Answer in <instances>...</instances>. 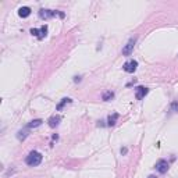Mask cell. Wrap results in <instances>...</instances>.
I'll return each instance as SVG.
<instances>
[{
	"instance_id": "obj_7",
	"label": "cell",
	"mask_w": 178,
	"mask_h": 178,
	"mask_svg": "<svg viewBox=\"0 0 178 178\" xmlns=\"http://www.w3.org/2000/svg\"><path fill=\"white\" fill-rule=\"evenodd\" d=\"M156 170L159 171L160 174H164V173H167V170H168V163H167L166 160H159V161L156 163Z\"/></svg>"
},
{
	"instance_id": "obj_5",
	"label": "cell",
	"mask_w": 178,
	"mask_h": 178,
	"mask_svg": "<svg viewBox=\"0 0 178 178\" xmlns=\"http://www.w3.org/2000/svg\"><path fill=\"white\" fill-rule=\"evenodd\" d=\"M135 39H129L128 41V43L122 47V54L124 56H129V54L132 53V50H134V46H135Z\"/></svg>"
},
{
	"instance_id": "obj_16",
	"label": "cell",
	"mask_w": 178,
	"mask_h": 178,
	"mask_svg": "<svg viewBox=\"0 0 178 178\" xmlns=\"http://www.w3.org/2000/svg\"><path fill=\"white\" fill-rule=\"evenodd\" d=\"M81 81V77H75V78H74V82H80Z\"/></svg>"
},
{
	"instance_id": "obj_1",
	"label": "cell",
	"mask_w": 178,
	"mask_h": 178,
	"mask_svg": "<svg viewBox=\"0 0 178 178\" xmlns=\"http://www.w3.org/2000/svg\"><path fill=\"white\" fill-rule=\"evenodd\" d=\"M25 163H27L28 166H31V167L39 166V164L42 163V155L39 153V152H36V150H32L29 155L27 156V159H25Z\"/></svg>"
},
{
	"instance_id": "obj_15",
	"label": "cell",
	"mask_w": 178,
	"mask_h": 178,
	"mask_svg": "<svg viewBox=\"0 0 178 178\" xmlns=\"http://www.w3.org/2000/svg\"><path fill=\"white\" fill-rule=\"evenodd\" d=\"M170 109H171V111H178V102H173L171 103V106H170Z\"/></svg>"
},
{
	"instance_id": "obj_17",
	"label": "cell",
	"mask_w": 178,
	"mask_h": 178,
	"mask_svg": "<svg viewBox=\"0 0 178 178\" xmlns=\"http://www.w3.org/2000/svg\"><path fill=\"white\" fill-rule=\"evenodd\" d=\"M148 178H156V177H155V175H149Z\"/></svg>"
},
{
	"instance_id": "obj_2",
	"label": "cell",
	"mask_w": 178,
	"mask_h": 178,
	"mask_svg": "<svg viewBox=\"0 0 178 178\" xmlns=\"http://www.w3.org/2000/svg\"><path fill=\"white\" fill-rule=\"evenodd\" d=\"M56 15H59V17H64V14L63 13H59V11H53V10H45V8H41L39 10V17L43 20H47V18H52V17H56Z\"/></svg>"
},
{
	"instance_id": "obj_8",
	"label": "cell",
	"mask_w": 178,
	"mask_h": 178,
	"mask_svg": "<svg viewBox=\"0 0 178 178\" xmlns=\"http://www.w3.org/2000/svg\"><path fill=\"white\" fill-rule=\"evenodd\" d=\"M60 121H61V117L60 116H53V117H50L49 118V127L50 128H56L57 125L60 124Z\"/></svg>"
},
{
	"instance_id": "obj_12",
	"label": "cell",
	"mask_w": 178,
	"mask_h": 178,
	"mask_svg": "<svg viewBox=\"0 0 178 178\" xmlns=\"http://www.w3.org/2000/svg\"><path fill=\"white\" fill-rule=\"evenodd\" d=\"M42 120H34V121H31L29 124L27 125V128H36V127H39V125H42Z\"/></svg>"
},
{
	"instance_id": "obj_4",
	"label": "cell",
	"mask_w": 178,
	"mask_h": 178,
	"mask_svg": "<svg viewBox=\"0 0 178 178\" xmlns=\"http://www.w3.org/2000/svg\"><path fill=\"white\" fill-rule=\"evenodd\" d=\"M137 67H138V63H137V61H135V60H128L124 65H122V70H124L125 72H129V74H132V72L137 71Z\"/></svg>"
},
{
	"instance_id": "obj_9",
	"label": "cell",
	"mask_w": 178,
	"mask_h": 178,
	"mask_svg": "<svg viewBox=\"0 0 178 178\" xmlns=\"http://www.w3.org/2000/svg\"><path fill=\"white\" fill-rule=\"evenodd\" d=\"M18 15L21 17V18H27V17H29V15H31V8L27 7V6H24V7H20Z\"/></svg>"
},
{
	"instance_id": "obj_11",
	"label": "cell",
	"mask_w": 178,
	"mask_h": 178,
	"mask_svg": "<svg viewBox=\"0 0 178 178\" xmlns=\"http://www.w3.org/2000/svg\"><path fill=\"white\" fill-rule=\"evenodd\" d=\"M71 102H72V100H71V99H68V98L61 99V102L56 106V110H59V111H60V110H63V107H64L65 104H68V103H71Z\"/></svg>"
},
{
	"instance_id": "obj_6",
	"label": "cell",
	"mask_w": 178,
	"mask_h": 178,
	"mask_svg": "<svg viewBox=\"0 0 178 178\" xmlns=\"http://www.w3.org/2000/svg\"><path fill=\"white\" fill-rule=\"evenodd\" d=\"M149 89L145 86H138L137 89H135V98L138 99V100H142V99L145 98V96L148 95Z\"/></svg>"
},
{
	"instance_id": "obj_10",
	"label": "cell",
	"mask_w": 178,
	"mask_h": 178,
	"mask_svg": "<svg viewBox=\"0 0 178 178\" xmlns=\"http://www.w3.org/2000/svg\"><path fill=\"white\" fill-rule=\"evenodd\" d=\"M118 117H120V116H118V113H113L111 116H109V118H107V125H109V127H113V125H116Z\"/></svg>"
},
{
	"instance_id": "obj_13",
	"label": "cell",
	"mask_w": 178,
	"mask_h": 178,
	"mask_svg": "<svg viewBox=\"0 0 178 178\" xmlns=\"http://www.w3.org/2000/svg\"><path fill=\"white\" fill-rule=\"evenodd\" d=\"M113 98H114V92H111V91L103 93V100H104V102H109L110 99H113Z\"/></svg>"
},
{
	"instance_id": "obj_3",
	"label": "cell",
	"mask_w": 178,
	"mask_h": 178,
	"mask_svg": "<svg viewBox=\"0 0 178 178\" xmlns=\"http://www.w3.org/2000/svg\"><path fill=\"white\" fill-rule=\"evenodd\" d=\"M31 34L34 35V36H36L38 39H43L46 35H47V27H46V25H42L39 29L32 28V29H31Z\"/></svg>"
},
{
	"instance_id": "obj_14",
	"label": "cell",
	"mask_w": 178,
	"mask_h": 178,
	"mask_svg": "<svg viewBox=\"0 0 178 178\" xmlns=\"http://www.w3.org/2000/svg\"><path fill=\"white\" fill-rule=\"evenodd\" d=\"M25 137H27V132H25V131H20V132H18V135H17V138H18L20 140L25 139Z\"/></svg>"
}]
</instances>
